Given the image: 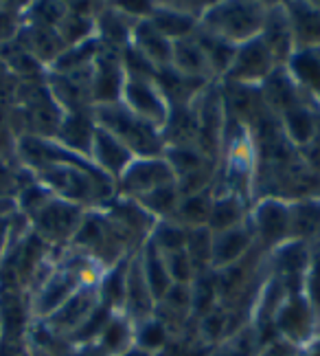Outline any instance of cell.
Wrapping results in <instances>:
<instances>
[{
	"mask_svg": "<svg viewBox=\"0 0 320 356\" xmlns=\"http://www.w3.org/2000/svg\"><path fill=\"white\" fill-rule=\"evenodd\" d=\"M68 249L90 259L101 270L112 268L121 259L141 251L103 209L86 211V218H83L77 236Z\"/></svg>",
	"mask_w": 320,
	"mask_h": 356,
	"instance_id": "6da1fadb",
	"label": "cell"
},
{
	"mask_svg": "<svg viewBox=\"0 0 320 356\" xmlns=\"http://www.w3.org/2000/svg\"><path fill=\"white\" fill-rule=\"evenodd\" d=\"M266 13L268 3H250V0L208 3L204 16L200 18V29L233 47H239L261 35Z\"/></svg>",
	"mask_w": 320,
	"mask_h": 356,
	"instance_id": "7a4b0ae2",
	"label": "cell"
},
{
	"mask_svg": "<svg viewBox=\"0 0 320 356\" xmlns=\"http://www.w3.org/2000/svg\"><path fill=\"white\" fill-rule=\"evenodd\" d=\"M94 123L99 128L115 134L117 139L130 149L136 159L145 156H162L165 139L162 132L149 123L134 117L130 111H125L121 104L112 106H96L92 108Z\"/></svg>",
	"mask_w": 320,
	"mask_h": 356,
	"instance_id": "3957f363",
	"label": "cell"
},
{
	"mask_svg": "<svg viewBox=\"0 0 320 356\" xmlns=\"http://www.w3.org/2000/svg\"><path fill=\"white\" fill-rule=\"evenodd\" d=\"M86 211L88 209L53 196L33 216L26 218V222H29L31 234L49 249H68L86 218Z\"/></svg>",
	"mask_w": 320,
	"mask_h": 356,
	"instance_id": "277c9868",
	"label": "cell"
},
{
	"mask_svg": "<svg viewBox=\"0 0 320 356\" xmlns=\"http://www.w3.org/2000/svg\"><path fill=\"white\" fill-rule=\"evenodd\" d=\"M248 225L253 229L257 251L272 253L289 242V200L279 196H263L250 204Z\"/></svg>",
	"mask_w": 320,
	"mask_h": 356,
	"instance_id": "5b68a950",
	"label": "cell"
},
{
	"mask_svg": "<svg viewBox=\"0 0 320 356\" xmlns=\"http://www.w3.org/2000/svg\"><path fill=\"white\" fill-rule=\"evenodd\" d=\"M272 327L281 341L298 350L310 348L320 337V321L301 293H289L281 301L279 310L274 312Z\"/></svg>",
	"mask_w": 320,
	"mask_h": 356,
	"instance_id": "8992f818",
	"label": "cell"
},
{
	"mask_svg": "<svg viewBox=\"0 0 320 356\" xmlns=\"http://www.w3.org/2000/svg\"><path fill=\"white\" fill-rule=\"evenodd\" d=\"M121 106L141 121L158 128L160 132L171 113V106L162 95L160 86L156 84V77H141V75L125 77Z\"/></svg>",
	"mask_w": 320,
	"mask_h": 356,
	"instance_id": "52a82bcc",
	"label": "cell"
},
{
	"mask_svg": "<svg viewBox=\"0 0 320 356\" xmlns=\"http://www.w3.org/2000/svg\"><path fill=\"white\" fill-rule=\"evenodd\" d=\"M176 183V174L165 156H145L134 159L117 181V196L123 198H141L149 191L162 185Z\"/></svg>",
	"mask_w": 320,
	"mask_h": 356,
	"instance_id": "ba28073f",
	"label": "cell"
},
{
	"mask_svg": "<svg viewBox=\"0 0 320 356\" xmlns=\"http://www.w3.org/2000/svg\"><path fill=\"white\" fill-rule=\"evenodd\" d=\"M274 68H279V66L272 60L270 51L261 42V38H255V40H250V42L237 47L233 64L221 81L233 86L259 88L263 81L274 73Z\"/></svg>",
	"mask_w": 320,
	"mask_h": 356,
	"instance_id": "9c48e42d",
	"label": "cell"
},
{
	"mask_svg": "<svg viewBox=\"0 0 320 356\" xmlns=\"http://www.w3.org/2000/svg\"><path fill=\"white\" fill-rule=\"evenodd\" d=\"M99 308H101L99 289H96V284H88L79 289L58 312L40 323H44L55 337L71 341L77 332H81V327L94 317V312Z\"/></svg>",
	"mask_w": 320,
	"mask_h": 356,
	"instance_id": "30bf717a",
	"label": "cell"
},
{
	"mask_svg": "<svg viewBox=\"0 0 320 356\" xmlns=\"http://www.w3.org/2000/svg\"><path fill=\"white\" fill-rule=\"evenodd\" d=\"M125 66L121 60V51L101 49V53L92 62V77H90V95L92 106H112L121 104V92L125 86Z\"/></svg>",
	"mask_w": 320,
	"mask_h": 356,
	"instance_id": "8fae6325",
	"label": "cell"
},
{
	"mask_svg": "<svg viewBox=\"0 0 320 356\" xmlns=\"http://www.w3.org/2000/svg\"><path fill=\"white\" fill-rule=\"evenodd\" d=\"M121 312L134 325L141 321H147L156 314V297L151 293L149 284L143 275L138 253H134L130 257V264H128V275H125V299H123Z\"/></svg>",
	"mask_w": 320,
	"mask_h": 356,
	"instance_id": "7c38bea8",
	"label": "cell"
},
{
	"mask_svg": "<svg viewBox=\"0 0 320 356\" xmlns=\"http://www.w3.org/2000/svg\"><path fill=\"white\" fill-rule=\"evenodd\" d=\"M253 251H257V244H255L253 229H250L248 222L213 234L211 270L219 273L224 268H230L237 262H242V259H246Z\"/></svg>",
	"mask_w": 320,
	"mask_h": 356,
	"instance_id": "4fadbf2b",
	"label": "cell"
},
{
	"mask_svg": "<svg viewBox=\"0 0 320 356\" xmlns=\"http://www.w3.org/2000/svg\"><path fill=\"white\" fill-rule=\"evenodd\" d=\"M88 159L96 170L103 172L108 178H112V181L117 183L119 176L128 170V165L136 156L117 139L115 134H110L108 130L96 126Z\"/></svg>",
	"mask_w": 320,
	"mask_h": 356,
	"instance_id": "5bb4252c",
	"label": "cell"
},
{
	"mask_svg": "<svg viewBox=\"0 0 320 356\" xmlns=\"http://www.w3.org/2000/svg\"><path fill=\"white\" fill-rule=\"evenodd\" d=\"M296 51H320V3H281Z\"/></svg>",
	"mask_w": 320,
	"mask_h": 356,
	"instance_id": "9a60e30c",
	"label": "cell"
},
{
	"mask_svg": "<svg viewBox=\"0 0 320 356\" xmlns=\"http://www.w3.org/2000/svg\"><path fill=\"white\" fill-rule=\"evenodd\" d=\"M112 220L130 236V240L141 249V246L149 240L151 231L156 227V220L151 218L141 204L132 198H123V196H115L108 204L101 207Z\"/></svg>",
	"mask_w": 320,
	"mask_h": 356,
	"instance_id": "2e32d148",
	"label": "cell"
},
{
	"mask_svg": "<svg viewBox=\"0 0 320 356\" xmlns=\"http://www.w3.org/2000/svg\"><path fill=\"white\" fill-rule=\"evenodd\" d=\"M130 49H134L151 68L156 71H165L171 66L174 56V42L167 35H162L149 18L138 20L132 29Z\"/></svg>",
	"mask_w": 320,
	"mask_h": 356,
	"instance_id": "e0dca14e",
	"label": "cell"
},
{
	"mask_svg": "<svg viewBox=\"0 0 320 356\" xmlns=\"http://www.w3.org/2000/svg\"><path fill=\"white\" fill-rule=\"evenodd\" d=\"M289 242L320 246V196H298L289 200Z\"/></svg>",
	"mask_w": 320,
	"mask_h": 356,
	"instance_id": "ac0fdd59",
	"label": "cell"
},
{
	"mask_svg": "<svg viewBox=\"0 0 320 356\" xmlns=\"http://www.w3.org/2000/svg\"><path fill=\"white\" fill-rule=\"evenodd\" d=\"M259 90H261L263 104H266L268 111L276 117L283 115L285 111H289V108L301 106L308 99H312L310 95L305 92L294 79H292V75L287 73L285 66L274 68V73L263 81V84L259 86Z\"/></svg>",
	"mask_w": 320,
	"mask_h": 356,
	"instance_id": "d6986e66",
	"label": "cell"
},
{
	"mask_svg": "<svg viewBox=\"0 0 320 356\" xmlns=\"http://www.w3.org/2000/svg\"><path fill=\"white\" fill-rule=\"evenodd\" d=\"M261 42L266 44L270 51L272 60L276 66H285L289 58L294 56V38H292V29L285 16V9L281 3H268V13H266V22H263L261 29Z\"/></svg>",
	"mask_w": 320,
	"mask_h": 356,
	"instance_id": "ffe728a7",
	"label": "cell"
},
{
	"mask_svg": "<svg viewBox=\"0 0 320 356\" xmlns=\"http://www.w3.org/2000/svg\"><path fill=\"white\" fill-rule=\"evenodd\" d=\"M281 130L285 134V139L289 145L296 149H303L305 145H310L318 132H320V111L316 108L314 99H308L301 106H294L279 115Z\"/></svg>",
	"mask_w": 320,
	"mask_h": 356,
	"instance_id": "44dd1931",
	"label": "cell"
},
{
	"mask_svg": "<svg viewBox=\"0 0 320 356\" xmlns=\"http://www.w3.org/2000/svg\"><path fill=\"white\" fill-rule=\"evenodd\" d=\"M134 24L136 22L125 16L123 11H119L115 7V3L101 5L99 13H96V18H94L96 40H99L101 47H106V49L123 51L130 47Z\"/></svg>",
	"mask_w": 320,
	"mask_h": 356,
	"instance_id": "7402d4cb",
	"label": "cell"
},
{
	"mask_svg": "<svg viewBox=\"0 0 320 356\" xmlns=\"http://www.w3.org/2000/svg\"><path fill=\"white\" fill-rule=\"evenodd\" d=\"M94 130H96V123H94L92 111L64 113V119L60 123V130H58V136H55V139H58L64 147L71 149V152L88 159Z\"/></svg>",
	"mask_w": 320,
	"mask_h": 356,
	"instance_id": "603a6c76",
	"label": "cell"
},
{
	"mask_svg": "<svg viewBox=\"0 0 320 356\" xmlns=\"http://www.w3.org/2000/svg\"><path fill=\"white\" fill-rule=\"evenodd\" d=\"M94 346L108 356H128L134 352V323L123 312H110Z\"/></svg>",
	"mask_w": 320,
	"mask_h": 356,
	"instance_id": "cb8c5ba5",
	"label": "cell"
},
{
	"mask_svg": "<svg viewBox=\"0 0 320 356\" xmlns=\"http://www.w3.org/2000/svg\"><path fill=\"white\" fill-rule=\"evenodd\" d=\"M248 213H250V207H248L246 198H242L239 194H233V191H224V189H221L219 194L215 191L208 229H211L213 234H219V231L246 225Z\"/></svg>",
	"mask_w": 320,
	"mask_h": 356,
	"instance_id": "d4e9b609",
	"label": "cell"
},
{
	"mask_svg": "<svg viewBox=\"0 0 320 356\" xmlns=\"http://www.w3.org/2000/svg\"><path fill=\"white\" fill-rule=\"evenodd\" d=\"M171 68H174L176 73H180V75L213 81L211 71H208V64H206V58H204V53H202V49L198 44L196 35L174 42Z\"/></svg>",
	"mask_w": 320,
	"mask_h": 356,
	"instance_id": "484cf974",
	"label": "cell"
},
{
	"mask_svg": "<svg viewBox=\"0 0 320 356\" xmlns=\"http://www.w3.org/2000/svg\"><path fill=\"white\" fill-rule=\"evenodd\" d=\"M149 20L162 35L169 38L171 42L191 38L198 31V24H200V20L176 11L169 3H154V11H151Z\"/></svg>",
	"mask_w": 320,
	"mask_h": 356,
	"instance_id": "4316f807",
	"label": "cell"
},
{
	"mask_svg": "<svg viewBox=\"0 0 320 356\" xmlns=\"http://www.w3.org/2000/svg\"><path fill=\"white\" fill-rule=\"evenodd\" d=\"M198 40V44L204 53V58H206V64H208V71H211V77L213 81L215 79H224L226 73H228V68L233 64V58H235V51H237V47H233L228 42H224V40H219L211 33H206L204 29H200V24H198V31L193 33Z\"/></svg>",
	"mask_w": 320,
	"mask_h": 356,
	"instance_id": "83f0119b",
	"label": "cell"
},
{
	"mask_svg": "<svg viewBox=\"0 0 320 356\" xmlns=\"http://www.w3.org/2000/svg\"><path fill=\"white\" fill-rule=\"evenodd\" d=\"M138 259H141L143 275H145L151 293L156 297V304H158V301L174 289V282L169 277V270H167L165 257L149 242H145L141 246V251H138Z\"/></svg>",
	"mask_w": 320,
	"mask_h": 356,
	"instance_id": "f1b7e54d",
	"label": "cell"
},
{
	"mask_svg": "<svg viewBox=\"0 0 320 356\" xmlns=\"http://www.w3.org/2000/svg\"><path fill=\"white\" fill-rule=\"evenodd\" d=\"M292 79L310 95L316 97L320 92V53L318 51H296L285 64Z\"/></svg>",
	"mask_w": 320,
	"mask_h": 356,
	"instance_id": "f546056e",
	"label": "cell"
},
{
	"mask_svg": "<svg viewBox=\"0 0 320 356\" xmlns=\"http://www.w3.org/2000/svg\"><path fill=\"white\" fill-rule=\"evenodd\" d=\"M180 200H183V194H180V187L178 183L171 185H162L149 194L136 198V202L154 218L156 222L160 220H176V213L180 207Z\"/></svg>",
	"mask_w": 320,
	"mask_h": 356,
	"instance_id": "4dcf8cb0",
	"label": "cell"
},
{
	"mask_svg": "<svg viewBox=\"0 0 320 356\" xmlns=\"http://www.w3.org/2000/svg\"><path fill=\"white\" fill-rule=\"evenodd\" d=\"M213 198H215L213 187L198 191V194L183 196L178 213H176V220L187 229L208 227V220H211V209H213Z\"/></svg>",
	"mask_w": 320,
	"mask_h": 356,
	"instance_id": "1f68e13d",
	"label": "cell"
},
{
	"mask_svg": "<svg viewBox=\"0 0 320 356\" xmlns=\"http://www.w3.org/2000/svg\"><path fill=\"white\" fill-rule=\"evenodd\" d=\"M230 321H233V308H226V306L219 304L211 312H206L204 317H200L198 334L202 337L204 343L219 346L233 337Z\"/></svg>",
	"mask_w": 320,
	"mask_h": 356,
	"instance_id": "d6a6232c",
	"label": "cell"
},
{
	"mask_svg": "<svg viewBox=\"0 0 320 356\" xmlns=\"http://www.w3.org/2000/svg\"><path fill=\"white\" fill-rule=\"evenodd\" d=\"M191 291V314L193 317H204L206 312L219 306V289H217V277L215 273H204L193 280L189 286Z\"/></svg>",
	"mask_w": 320,
	"mask_h": 356,
	"instance_id": "836d02e7",
	"label": "cell"
},
{
	"mask_svg": "<svg viewBox=\"0 0 320 356\" xmlns=\"http://www.w3.org/2000/svg\"><path fill=\"white\" fill-rule=\"evenodd\" d=\"M187 238H189V229L183 227L178 220H160L156 222L147 242L160 255H169L176 251H183L187 246Z\"/></svg>",
	"mask_w": 320,
	"mask_h": 356,
	"instance_id": "e575fe53",
	"label": "cell"
},
{
	"mask_svg": "<svg viewBox=\"0 0 320 356\" xmlns=\"http://www.w3.org/2000/svg\"><path fill=\"white\" fill-rule=\"evenodd\" d=\"M169 337L171 334L165 327V323L156 317H151L147 321H141L134 325V350L143 352L147 356H154L165 350Z\"/></svg>",
	"mask_w": 320,
	"mask_h": 356,
	"instance_id": "d590c367",
	"label": "cell"
},
{
	"mask_svg": "<svg viewBox=\"0 0 320 356\" xmlns=\"http://www.w3.org/2000/svg\"><path fill=\"white\" fill-rule=\"evenodd\" d=\"M185 251L189 255V259L196 266L198 275H204V273H211V257H213V231L208 227H200V229H189V238H187V246Z\"/></svg>",
	"mask_w": 320,
	"mask_h": 356,
	"instance_id": "8d00e7d4",
	"label": "cell"
},
{
	"mask_svg": "<svg viewBox=\"0 0 320 356\" xmlns=\"http://www.w3.org/2000/svg\"><path fill=\"white\" fill-rule=\"evenodd\" d=\"M33 174L24 170L20 163H13L9 156H0V198L16 200L18 191L29 183Z\"/></svg>",
	"mask_w": 320,
	"mask_h": 356,
	"instance_id": "74e56055",
	"label": "cell"
},
{
	"mask_svg": "<svg viewBox=\"0 0 320 356\" xmlns=\"http://www.w3.org/2000/svg\"><path fill=\"white\" fill-rule=\"evenodd\" d=\"M301 295L305 301L312 306L314 314L320 321V246H314L308 268H305L303 284H301Z\"/></svg>",
	"mask_w": 320,
	"mask_h": 356,
	"instance_id": "f35d334b",
	"label": "cell"
},
{
	"mask_svg": "<svg viewBox=\"0 0 320 356\" xmlns=\"http://www.w3.org/2000/svg\"><path fill=\"white\" fill-rule=\"evenodd\" d=\"M162 257H165V264H167V270H169V277H171L174 286H191L193 280L198 277L196 266H193L185 249L169 253V255H162Z\"/></svg>",
	"mask_w": 320,
	"mask_h": 356,
	"instance_id": "ab89813d",
	"label": "cell"
},
{
	"mask_svg": "<svg viewBox=\"0 0 320 356\" xmlns=\"http://www.w3.org/2000/svg\"><path fill=\"white\" fill-rule=\"evenodd\" d=\"M16 220H18V211L11 216H0V262H3V257L7 255L11 242L26 231L24 229L22 234H16Z\"/></svg>",
	"mask_w": 320,
	"mask_h": 356,
	"instance_id": "60d3db41",
	"label": "cell"
},
{
	"mask_svg": "<svg viewBox=\"0 0 320 356\" xmlns=\"http://www.w3.org/2000/svg\"><path fill=\"white\" fill-rule=\"evenodd\" d=\"M250 352H253V346H242L239 341V334L235 332L228 341H224V343H219V348L211 354V356H248Z\"/></svg>",
	"mask_w": 320,
	"mask_h": 356,
	"instance_id": "b9f144b4",
	"label": "cell"
},
{
	"mask_svg": "<svg viewBox=\"0 0 320 356\" xmlns=\"http://www.w3.org/2000/svg\"><path fill=\"white\" fill-rule=\"evenodd\" d=\"M68 356H108V354H103L94 343H81V346H73Z\"/></svg>",
	"mask_w": 320,
	"mask_h": 356,
	"instance_id": "7bdbcfd3",
	"label": "cell"
},
{
	"mask_svg": "<svg viewBox=\"0 0 320 356\" xmlns=\"http://www.w3.org/2000/svg\"><path fill=\"white\" fill-rule=\"evenodd\" d=\"M16 211H18L16 200H13V198H0V216H11Z\"/></svg>",
	"mask_w": 320,
	"mask_h": 356,
	"instance_id": "ee69618b",
	"label": "cell"
},
{
	"mask_svg": "<svg viewBox=\"0 0 320 356\" xmlns=\"http://www.w3.org/2000/svg\"><path fill=\"white\" fill-rule=\"evenodd\" d=\"M298 356H320V337H318V341H314L310 348H305Z\"/></svg>",
	"mask_w": 320,
	"mask_h": 356,
	"instance_id": "f6af8a7d",
	"label": "cell"
},
{
	"mask_svg": "<svg viewBox=\"0 0 320 356\" xmlns=\"http://www.w3.org/2000/svg\"><path fill=\"white\" fill-rule=\"evenodd\" d=\"M22 356H49V354H42V352H37V350H29V352H24Z\"/></svg>",
	"mask_w": 320,
	"mask_h": 356,
	"instance_id": "bcb514c9",
	"label": "cell"
},
{
	"mask_svg": "<svg viewBox=\"0 0 320 356\" xmlns=\"http://www.w3.org/2000/svg\"><path fill=\"white\" fill-rule=\"evenodd\" d=\"M314 99V104H316V108H318V111H320V92L316 95V97H312Z\"/></svg>",
	"mask_w": 320,
	"mask_h": 356,
	"instance_id": "7dc6e473",
	"label": "cell"
},
{
	"mask_svg": "<svg viewBox=\"0 0 320 356\" xmlns=\"http://www.w3.org/2000/svg\"><path fill=\"white\" fill-rule=\"evenodd\" d=\"M3 334H5L3 332V323H0V343H3Z\"/></svg>",
	"mask_w": 320,
	"mask_h": 356,
	"instance_id": "c3c4849f",
	"label": "cell"
},
{
	"mask_svg": "<svg viewBox=\"0 0 320 356\" xmlns=\"http://www.w3.org/2000/svg\"><path fill=\"white\" fill-rule=\"evenodd\" d=\"M318 53H320V51H318Z\"/></svg>",
	"mask_w": 320,
	"mask_h": 356,
	"instance_id": "681fc988",
	"label": "cell"
}]
</instances>
